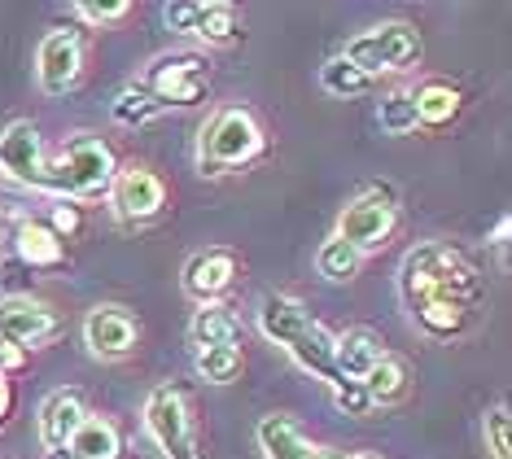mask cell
Wrapping results in <instances>:
<instances>
[{
    "mask_svg": "<svg viewBox=\"0 0 512 459\" xmlns=\"http://www.w3.org/2000/svg\"><path fill=\"white\" fill-rule=\"evenodd\" d=\"M399 293L412 311L416 302L429 298H456L473 302L477 298V272L460 250H451L447 241H421L403 254L399 263Z\"/></svg>",
    "mask_w": 512,
    "mask_h": 459,
    "instance_id": "1",
    "label": "cell"
},
{
    "mask_svg": "<svg viewBox=\"0 0 512 459\" xmlns=\"http://www.w3.org/2000/svg\"><path fill=\"white\" fill-rule=\"evenodd\" d=\"M119 171L114 149L101 136H75L57 158H49L44 171V193L62 197V202H88V197L110 193V180Z\"/></svg>",
    "mask_w": 512,
    "mask_h": 459,
    "instance_id": "2",
    "label": "cell"
},
{
    "mask_svg": "<svg viewBox=\"0 0 512 459\" xmlns=\"http://www.w3.org/2000/svg\"><path fill=\"white\" fill-rule=\"evenodd\" d=\"M263 149V132H259V119L241 105H228V110L211 114L197 132V167L202 175H224V171H237L246 167L250 158H259Z\"/></svg>",
    "mask_w": 512,
    "mask_h": 459,
    "instance_id": "3",
    "label": "cell"
},
{
    "mask_svg": "<svg viewBox=\"0 0 512 459\" xmlns=\"http://www.w3.org/2000/svg\"><path fill=\"white\" fill-rule=\"evenodd\" d=\"M141 88L154 97L162 110L171 105H197L211 92V62L202 53H167L154 57L141 75Z\"/></svg>",
    "mask_w": 512,
    "mask_h": 459,
    "instance_id": "4",
    "label": "cell"
},
{
    "mask_svg": "<svg viewBox=\"0 0 512 459\" xmlns=\"http://www.w3.org/2000/svg\"><path fill=\"white\" fill-rule=\"evenodd\" d=\"M342 57L364 70L368 79L381 75V70H407L421 57V35H416L412 22H381V27L359 31Z\"/></svg>",
    "mask_w": 512,
    "mask_h": 459,
    "instance_id": "5",
    "label": "cell"
},
{
    "mask_svg": "<svg viewBox=\"0 0 512 459\" xmlns=\"http://www.w3.org/2000/svg\"><path fill=\"white\" fill-rule=\"evenodd\" d=\"M145 429L162 459H202L197 451V433H193V416H189V398L176 385H158L145 398Z\"/></svg>",
    "mask_w": 512,
    "mask_h": 459,
    "instance_id": "6",
    "label": "cell"
},
{
    "mask_svg": "<svg viewBox=\"0 0 512 459\" xmlns=\"http://www.w3.org/2000/svg\"><path fill=\"white\" fill-rule=\"evenodd\" d=\"M394 223H399V202H394V193L390 188H368V193H359L355 202L342 210L333 237L346 241L355 254H372L390 241Z\"/></svg>",
    "mask_w": 512,
    "mask_h": 459,
    "instance_id": "7",
    "label": "cell"
},
{
    "mask_svg": "<svg viewBox=\"0 0 512 459\" xmlns=\"http://www.w3.org/2000/svg\"><path fill=\"white\" fill-rule=\"evenodd\" d=\"M84 75V35L75 27H53L36 49V79L44 97H66Z\"/></svg>",
    "mask_w": 512,
    "mask_h": 459,
    "instance_id": "8",
    "label": "cell"
},
{
    "mask_svg": "<svg viewBox=\"0 0 512 459\" xmlns=\"http://www.w3.org/2000/svg\"><path fill=\"white\" fill-rule=\"evenodd\" d=\"M162 22L176 35H197V40H206V44L241 40V14L228 0H180V5L162 9Z\"/></svg>",
    "mask_w": 512,
    "mask_h": 459,
    "instance_id": "9",
    "label": "cell"
},
{
    "mask_svg": "<svg viewBox=\"0 0 512 459\" xmlns=\"http://www.w3.org/2000/svg\"><path fill=\"white\" fill-rule=\"evenodd\" d=\"M57 333H62V315L44 298L14 293V298L0 302V341H9V346L36 350V346H49Z\"/></svg>",
    "mask_w": 512,
    "mask_h": 459,
    "instance_id": "10",
    "label": "cell"
},
{
    "mask_svg": "<svg viewBox=\"0 0 512 459\" xmlns=\"http://www.w3.org/2000/svg\"><path fill=\"white\" fill-rule=\"evenodd\" d=\"M167 206V184L158 180L149 167H119L110 180V210L123 223H149L154 215H162Z\"/></svg>",
    "mask_w": 512,
    "mask_h": 459,
    "instance_id": "11",
    "label": "cell"
},
{
    "mask_svg": "<svg viewBox=\"0 0 512 459\" xmlns=\"http://www.w3.org/2000/svg\"><path fill=\"white\" fill-rule=\"evenodd\" d=\"M0 171L22 188H40L44 193V171H49V153L36 132V123L18 119L0 132Z\"/></svg>",
    "mask_w": 512,
    "mask_h": 459,
    "instance_id": "12",
    "label": "cell"
},
{
    "mask_svg": "<svg viewBox=\"0 0 512 459\" xmlns=\"http://www.w3.org/2000/svg\"><path fill=\"white\" fill-rule=\"evenodd\" d=\"M136 341H141V324H136V315L127 311V306H92L88 320H84V346L92 350L97 359H123L136 350Z\"/></svg>",
    "mask_w": 512,
    "mask_h": 459,
    "instance_id": "13",
    "label": "cell"
},
{
    "mask_svg": "<svg viewBox=\"0 0 512 459\" xmlns=\"http://www.w3.org/2000/svg\"><path fill=\"white\" fill-rule=\"evenodd\" d=\"M232 280H237V254L232 250H202L184 263L180 285L197 306H211L232 289Z\"/></svg>",
    "mask_w": 512,
    "mask_h": 459,
    "instance_id": "14",
    "label": "cell"
},
{
    "mask_svg": "<svg viewBox=\"0 0 512 459\" xmlns=\"http://www.w3.org/2000/svg\"><path fill=\"white\" fill-rule=\"evenodd\" d=\"M84 416H88L84 394L71 390V385H66V390H53L36 411V433H40L44 451H62V446L71 442V433L84 425Z\"/></svg>",
    "mask_w": 512,
    "mask_h": 459,
    "instance_id": "15",
    "label": "cell"
},
{
    "mask_svg": "<svg viewBox=\"0 0 512 459\" xmlns=\"http://www.w3.org/2000/svg\"><path fill=\"white\" fill-rule=\"evenodd\" d=\"M254 433H259V451H263V459H342V455H333L329 446L311 442L307 433L294 425V420L281 416V411L263 416Z\"/></svg>",
    "mask_w": 512,
    "mask_h": 459,
    "instance_id": "16",
    "label": "cell"
},
{
    "mask_svg": "<svg viewBox=\"0 0 512 459\" xmlns=\"http://www.w3.org/2000/svg\"><path fill=\"white\" fill-rule=\"evenodd\" d=\"M386 355H390L386 341L372 333V328H346L342 337H333V363L346 381H364Z\"/></svg>",
    "mask_w": 512,
    "mask_h": 459,
    "instance_id": "17",
    "label": "cell"
},
{
    "mask_svg": "<svg viewBox=\"0 0 512 459\" xmlns=\"http://www.w3.org/2000/svg\"><path fill=\"white\" fill-rule=\"evenodd\" d=\"M307 324H311V311L298 298H289V293H263V302H259V333L267 341H276V346L285 350Z\"/></svg>",
    "mask_w": 512,
    "mask_h": 459,
    "instance_id": "18",
    "label": "cell"
},
{
    "mask_svg": "<svg viewBox=\"0 0 512 459\" xmlns=\"http://www.w3.org/2000/svg\"><path fill=\"white\" fill-rule=\"evenodd\" d=\"M241 320L228 311L224 302H211V306H197L193 311V324H189V341L193 350H206V346H241Z\"/></svg>",
    "mask_w": 512,
    "mask_h": 459,
    "instance_id": "19",
    "label": "cell"
},
{
    "mask_svg": "<svg viewBox=\"0 0 512 459\" xmlns=\"http://www.w3.org/2000/svg\"><path fill=\"white\" fill-rule=\"evenodd\" d=\"M66 451L75 459H123V433L114 420L106 416H84V425L71 433V442H66Z\"/></svg>",
    "mask_w": 512,
    "mask_h": 459,
    "instance_id": "20",
    "label": "cell"
},
{
    "mask_svg": "<svg viewBox=\"0 0 512 459\" xmlns=\"http://www.w3.org/2000/svg\"><path fill=\"white\" fill-rule=\"evenodd\" d=\"M14 250H18V258L27 267H62V258H66L62 237H57L49 223H40V219H22L18 223Z\"/></svg>",
    "mask_w": 512,
    "mask_h": 459,
    "instance_id": "21",
    "label": "cell"
},
{
    "mask_svg": "<svg viewBox=\"0 0 512 459\" xmlns=\"http://www.w3.org/2000/svg\"><path fill=\"white\" fill-rule=\"evenodd\" d=\"M412 320L425 328L429 337L438 341H451L469 328V302H456V298H429V302H416L412 306Z\"/></svg>",
    "mask_w": 512,
    "mask_h": 459,
    "instance_id": "22",
    "label": "cell"
},
{
    "mask_svg": "<svg viewBox=\"0 0 512 459\" xmlns=\"http://www.w3.org/2000/svg\"><path fill=\"white\" fill-rule=\"evenodd\" d=\"M407 381H412V376H407V363L399 355H386L359 385H364L372 407H390V403H399V398H407Z\"/></svg>",
    "mask_w": 512,
    "mask_h": 459,
    "instance_id": "23",
    "label": "cell"
},
{
    "mask_svg": "<svg viewBox=\"0 0 512 459\" xmlns=\"http://www.w3.org/2000/svg\"><path fill=\"white\" fill-rule=\"evenodd\" d=\"M412 101L421 127H447L460 114V92L451 84H425L421 92H412Z\"/></svg>",
    "mask_w": 512,
    "mask_h": 459,
    "instance_id": "24",
    "label": "cell"
},
{
    "mask_svg": "<svg viewBox=\"0 0 512 459\" xmlns=\"http://www.w3.org/2000/svg\"><path fill=\"white\" fill-rule=\"evenodd\" d=\"M241 363H246V355H241V346H206V350H193V368L202 381L211 385H228L241 376Z\"/></svg>",
    "mask_w": 512,
    "mask_h": 459,
    "instance_id": "25",
    "label": "cell"
},
{
    "mask_svg": "<svg viewBox=\"0 0 512 459\" xmlns=\"http://www.w3.org/2000/svg\"><path fill=\"white\" fill-rule=\"evenodd\" d=\"M359 267H364V254H355L351 245L337 241V237L324 241L320 254H316V272H320L324 280H333V285H346V280H355Z\"/></svg>",
    "mask_w": 512,
    "mask_h": 459,
    "instance_id": "26",
    "label": "cell"
},
{
    "mask_svg": "<svg viewBox=\"0 0 512 459\" xmlns=\"http://www.w3.org/2000/svg\"><path fill=\"white\" fill-rule=\"evenodd\" d=\"M158 114H162V105L149 97L141 84L123 88L119 97H114V105H110V119L119 123V127H145V123H154Z\"/></svg>",
    "mask_w": 512,
    "mask_h": 459,
    "instance_id": "27",
    "label": "cell"
},
{
    "mask_svg": "<svg viewBox=\"0 0 512 459\" xmlns=\"http://www.w3.org/2000/svg\"><path fill=\"white\" fill-rule=\"evenodd\" d=\"M320 88L324 92H333V97H364V92L372 88V79L364 75L359 66H351L346 57H333V62H324L320 66Z\"/></svg>",
    "mask_w": 512,
    "mask_h": 459,
    "instance_id": "28",
    "label": "cell"
},
{
    "mask_svg": "<svg viewBox=\"0 0 512 459\" xmlns=\"http://www.w3.org/2000/svg\"><path fill=\"white\" fill-rule=\"evenodd\" d=\"M377 123H381V132H390V136H407V132H416V101H412V92L407 88H394L381 97L377 105Z\"/></svg>",
    "mask_w": 512,
    "mask_h": 459,
    "instance_id": "29",
    "label": "cell"
},
{
    "mask_svg": "<svg viewBox=\"0 0 512 459\" xmlns=\"http://www.w3.org/2000/svg\"><path fill=\"white\" fill-rule=\"evenodd\" d=\"M482 438H486V451H491V459H512V416H508L504 403L486 411Z\"/></svg>",
    "mask_w": 512,
    "mask_h": 459,
    "instance_id": "30",
    "label": "cell"
},
{
    "mask_svg": "<svg viewBox=\"0 0 512 459\" xmlns=\"http://www.w3.org/2000/svg\"><path fill=\"white\" fill-rule=\"evenodd\" d=\"M132 14L127 0H114V5H75V18H84L88 27H106V22H119Z\"/></svg>",
    "mask_w": 512,
    "mask_h": 459,
    "instance_id": "31",
    "label": "cell"
},
{
    "mask_svg": "<svg viewBox=\"0 0 512 459\" xmlns=\"http://www.w3.org/2000/svg\"><path fill=\"white\" fill-rule=\"evenodd\" d=\"M49 228L57 232V237H75L79 228H84V215H79V206L75 202H62V206H53V219H49Z\"/></svg>",
    "mask_w": 512,
    "mask_h": 459,
    "instance_id": "32",
    "label": "cell"
},
{
    "mask_svg": "<svg viewBox=\"0 0 512 459\" xmlns=\"http://www.w3.org/2000/svg\"><path fill=\"white\" fill-rule=\"evenodd\" d=\"M508 237H512V219L504 215V219L495 223V237H491V245H495V254H499V258H508Z\"/></svg>",
    "mask_w": 512,
    "mask_h": 459,
    "instance_id": "33",
    "label": "cell"
},
{
    "mask_svg": "<svg viewBox=\"0 0 512 459\" xmlns=\"http://www.w3.org/2000/svg\"><path fill=\"white\" fill-rule=\"evenodd\" d=\"M9 407H14V390H9L5 372H0V420H5V416H9Z\"/></svg>",
    "mask_w": 512,
    "mask_h": 459,
    "instance_id": "34",
    "label": "cell"
},
{
    "mask_svg": "<svg viewBox=\"0 0 512 459\" xmlns=\"http://www.w3.org/2000/svg\"><path fill=\"white\" fill-rule=\"evenodd\" d=\"M44 459H75L71 451H66V446H62V451H44Z\"/></svg>",
    "mask_w": 512,
    "mask_h": 459,
    "instance_id": "35",
    "label": "cell"
},
{
    "mask_svg": "<svg viewBox=\"0 0 512 459\" xmlns=\"http://www.w3.org/2000/svg\"><path fill=\"white\" fill-rule=\"evenodd\" d=\"M346 459H381V455H368V451H359V455H346Z\"/></svg>",
    "mask_w": 512,
    "mask_h": 459,
    "instance_id": "36",
    "label": "cell"
}]
</instances>
